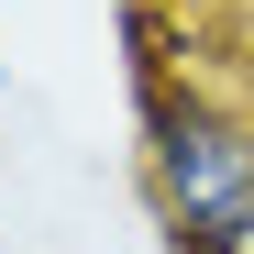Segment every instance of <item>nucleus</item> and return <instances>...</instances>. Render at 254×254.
Segmentation results:
<instances>
[{
	"label": "nucleus",
	"instance_id": "nucleus-1",
	"mask_svg": "<svg viewBox=\"0 0 254 254\" xmlns=\"http://www.w3.org/2000/svg\"><path fill=\"white\" fill-rule=\"evenodd\" d=\"M133 89H144L133 177L166 254H254V100L199 66L133 77Z\"/></svg>",
	"mask_w": 254,
	"mask_h": 254
},
{
	"label": "nucleus",
	"instance_id": "nucleus-2",
	"mask_svg": "<svg viewBox=\"0 0 254 254\" xmlns=\"http://www.w3.org/2000/svg\"><path fill=\"white\" fill-rule=\"evenodd\" d=\"M0 89H11V56H0Z\"/></svg>",
	"mask_w": 254,
	"mask_h": 254
}]
</instances>
